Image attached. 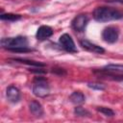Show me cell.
Listing matches in <instances>:
<instances>
[{
	"label": "cell",
	"mask_w": 123,
	"mask_h": 123,
	"mask_svg": "<svg viewBox=\"0 0 123 123\" xmlns=\"http://www.w3.org/2000/svg\"><path fill=\"white\" fill-rule=\"evenodd\" d=\"M29 108H30V111L31 112L35 115V116H42L43 114V109H42V106L40 105V103H38L37 101H32L29 105Z\"/></svg>",
	"instance_id": "10"
},
{
	"label": "cell",
	"mask_w": 123,
	"mask_h": 123,
	"mask_svg": "<svg viewBox=\"0 0 123 123\" xmlns=\"http://www.w3.org/2000/svg\"><path fill=\"white\" fill-rule=\"evenodd\" d=\"M74 113L77 115V116H88L90 113L88 111L85 110L84 108L82 107H76L75 110H74Z\"/></svg>",
	"instance_id": "16"
},
{
	"label": "cell",
	"mask_w": 123,
	"mask_h": 123,
	"mask_svg": "<svg viewBox=\"0 0 123 123\" xmlns=\"http://www.w3.org/2000/svg\"><path fill=\"white\" fill-rule=\"evenodd\" d=\"M97 111L106 116H113L114 115V111L112 110H111L110 108H107V107H98Z\"/></svg>",
	"instance_id": "15"
},
{
	"label": "cell",
	"mask_w": 123,
	"mask_h": 123,
	"mask_svg": "<svg viewBox=\"0 0 123 123\" xmlns=\"http://www.w3.org/2000/svg\"><path fill=\"white\" fill-rule=\"evenodd\" d=\"M6 96H7L8 101H10L11 103H17L21 98V94H20L19 89L17 87H15L14 86H10L7 88Z\"/></svg>",
	"instance_id": "7"
},
{
	"label": "cell",
	"mask_w": 123,
	"mask_h": 123,
	"mask_svg": "<svg viewBox=\"0 0 123 123\" xmlns=\"http://www.w3.org/2000/svg\"><path fill=\"white\" fill-rule=\"evenodd\" d=\"M59 42H60V45L67 52H71V53H75L77 52V48H76V45L72 39V37L68 35V34H63L60 37V39H59Z\"/></svg>",
	"instance_id": "5"
},
{
	"label": "cell",
	"mask_w": 123,
	"mask_h": 123,
	"mask_svg": "<svg viewBox=\"0 0 123 123\" xmlns=\"http://www.w3.org/2000/svg\"><path fill=\"white\" fill-rule=\"evenodd\" d=\"M1 44L4 48H7L12 52H28V40L25 37H7L2 38Z\"/></svg>",
	"instance_id": "2"
},
{
	"label": "cell",
	"mask_w": 123,
	"mask_h": 123,
	"mask_svg": "<svg viewBox=\"0 0 123 123\" xmlns=\"http://www.w3.org/2000/svg\"><path fill=\"white\" fill-rule=\"evenodd\" d=\"M80 44H81V46H82L84 49H86V50H87V51H89V52H92V53L103 54V53L105 52V49H104V48H102L101 46H99V45H97V44H94V43H92V42H90V41H88V40H86V39L81 40V41H80Z\"/></svg>",
	"instance_id": "8"
},
{
	"label": "cell",
	"mask_w": 123,
	"mask_h": 123,
	"mask_svg": "<svg viewBox=\"0 0 123 123\" xmlns=\"http://www.w3.org/2000/svg\"><path fill=\"white\" fill-rule=\"evenodd\" d=\"M52 35H53L52 28L49 27V26H46V25H42V26H40L37 29V34H36V37L39 40H44V39L50 37Z\"/></svg>",
	"instance_id": "9"
},
{
	"label": "cell",
	"mask_w": 123,
	"mask_h": 123,
	"mask_svg": "<svg viewBox=\"0 0 123 123\" xmlns=\"http://www.w3.org/2000/svg\"><path fill=\"white\" fill-rule=\"evenodd\" d=\"M119 31L114 26H109L102 32V38L108 43H114L118 39Z\"/></svg>",
	"instance_id": "4"
},
{
	"label": "cell",
	"mask_w": 123,
	"mask_h": 123,
	"mask_svg": "<svg viewBox=\"0 0 123 123\" xmlns=\"http://www.w3.org/2000/svg\"><path fill=\"white\" fill-rule=\"evenodd\" d=\"M69 100L75 105H81L85 102V95L80 91H74L69 96Z\"/></svg>",
	"instance_id": "11"
},
{
	"label": "cell",
	"mask_w": 123,
	"mask_h": 123,
	"mask_svg": "<svg viewBox=\"0 0 123 123\" xmlns=\"http://www.w3.org/2000/svg\"><path fill=\"white\" fill-rule=\"evenodd\" d=\"M123 14L112 8L109 7H98L93 12V18L98 22H108L122 18Z\"/></svg>",
	"instance_id": "1"
},
{
	"label": "cell",
	"mask_w": 123,
	"mask_h": 123,
	"mask_svg": "<svg viewBox=\"0 0 123 123\" xmlns=\"http://www.w3.org/2000/svg\"><path fill=\"white\" fill-rule=\"evenodd\" d=\"M50 87L44 78H37L33 85V93L37 97H45L49 94Z\"/></svg>",
	"instance_id": "3"
},
{
	"label": "cell",
	"mask_w": 123,
	"mask_h": 123,
	"mask_svg": "<svg viewBox=\"0 0 123 123\" xmlns=\"http://www.w3.org/2000/svg\"><path fill=\"white\" fill-rule=\"evenodd\" d=\"M12 60L15 61V62H18L26 63V64H29V65H34V66H37V67L44 66V64L39 62H35V61H30V60H25V59H12Z\"/></svg>",
	"instance_id": "13"
},
{
	"label": "cell",
	"mask_w": 123,
	"mask_h": 123,
	"mask_svg": "<svg viewBox=\"0 0 123 123\" xmlns=\"http://www.w3.org/2000/svg\"><path fill=\"white\" fill-rule=\"evenodd\" d=\"M88 22V16L86 14H78L72 20V28L77 32H83Z\"/></svg>",
	"instance_id": "6"
},
{
	"label": "cell",
	"mask_w": 123,
	"mask_h": 123,
	"mask_svg": "<svg viewBox=\"0 0 123 123\" xmlns=\"http://www.w3.org/2000/svg\"><path fill=\"white\" fill-rule=\"evenodd\" d=\"M0 18L2 20H6V21H16L21 18V15L15 14V13H2L0 15Z\"/></svg>",
	"instance_id": "12"
},
{
	"label": "cell",
	"mask_w": 123,
	"mask_h": 123,
	"mask_svg": "<svg viewBox=\"0 0 123 123\" xmlns=\"http://www.w3.org/2000/svg\"><path fill=\"white\" fill-rule=\"evenodd\" d=\"M105 70L111 71V72H123V64H108L104 67Z\"/></svg>",
	"instance_id": "14"
},
{
	"label": "cell",
	"mask_w": 123,
	"mask_h": 123,
	"mask_svg": "<svg viewBox=\"0 0 123 123\" xmlns=\"http://www.w3.org/2000/svg\"><path fill=\"white\" fill-rule=\"evenodd\" d=\"M88 87L92 88V89H97V90H103L105 89V86L103 84H99V83H89L87 84Z\"/></svg>",
	"instance_id": "17"
}]
</instances>
